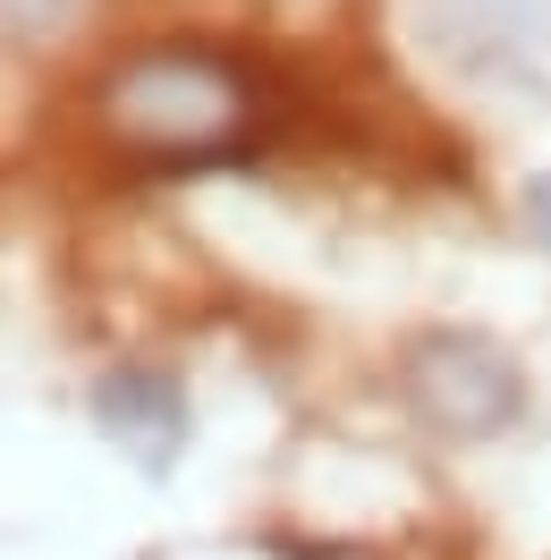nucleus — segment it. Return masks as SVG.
Listing matches in <instances>:
<instances>
[{
    "instance_id": "obj_1",
    "label": "nucleus",
    "mask_w": 551,
    "mask_h": 560,
    "mask_svg": "<svg viewBox=\"0 0 551 560\" xmlns=\"http://www.w3.org/2000/svg\"><path fill=\"white\" fill-rule=\"evenodd\" d=\"M103 137L137 171H212L255 144L263 94L255 77L212 43H153L103 77Z\"/></svg>"
},
{
    "instance_id": "obj_2",
    "label": "nucleus",
    "mask_w": 551,
    "mask_h": 560,
    "mask_svg": "<svg viewBox=\"0 0 551 560\" xmlns=\"http://www.w3.org/2000/svg\"><path fill=\"white\" fill-rule=\"evenodd\" d=\"M408 408L442 442H483V433L517 424V408H526L517 357L501 340H483V331H449L442 323L408 349Z\"/></svg>"
},
{
    "instance_id": "obj_3",
    "label": "nucleus",
    "mask_w": 551,
    "mask_h": 560,
    "mask_svg": "<svg viewBox=\"0 0 551 560\" xmlns=\"http://www.w3.org/2000/svg\"><path fill=\"white\" fill-rule=\"evenodd\" d=\"M85 408H94V424H103L137 467H153V476H162L178 458V442H187V390H178L171 374H153V365L103 374V383L85 390Z\"/></svg>"
},
{
    "instance_id": "obj_4",
    "label": "nucleus",
    "mask_w": 551,
    "mask_h": 560,
    "mask_svg": "<svg viewBox=\"0 0 551 560\" xmlns=\"http://www.w3.org/2000/svg\"><path fill=\"white\" fill-rule=\"evenodd\" d=\"M526 230H535V246H551V171L526 187Z\"/></svg>"
}]
</instances>
